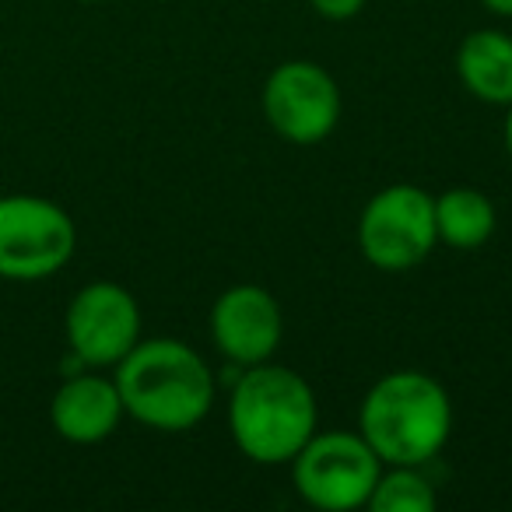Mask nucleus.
Returning a JSON list of instances; mask_svg holds the SVG:
<instances>
[{
	"instance_id": "obj_1",
	"label": "nucleus",
	"mask_w": 512,
	"mask_h": 512,
	"mask_svg": "<svg viewBox=\"0 0 512 512\" xmlns=\"http://www.w3.org/2000/svg\"><path fill=\"white\" fill-rule=\"evenodd\" d=\"M123 411L151 432H190L214 407V372L204 355L179 337H148L113 369Z\"/></svg>"
},
{
	"instance_id": "obj_2",
	"label": "nucleus",
	"mask_w": 512,
	"mask_h": 512,
	"mask_svg": "<svg viewBox=\"0 0 512 512\" xmlns=\"http://www.w3.org/2000/svg\"><path fill=\"white\" fill-rule=\"evenodd\" d=\"M320 428V404L302 372L260 362L239 369L228 393V432L260 467H285Z\"/></svg>"
},
{
	"instance_id": "obj_3",
	"label": "nucleus",
	"mask_w": 512,
	"mask_h": 512,
	"mask_svg": "<svg viewBox=\"0 0 512 512\" xmlns=\"http://www.w3.org/2000/svg\"><path fill=\"white\" fill-rule=\"evenodd\" d=\"M358 432L386 467H428L453 435V400L421 369H393L365 390Z\"/></svg>"
},
{
	"instance_id": "obj_4",
	"label": "nucleus",
	"mask_w": 512,
	"mask_h": 512,
	"mask_svg": "<svg viewBox=\"0 0 512 512\" xmlns=\"http://www.w3.org/2000/svg\"><path fill=\"white\" fill-rule=\"evenodd\" d=\"M435 197L414 183L383 186L358 214V249L383 274L414 271L435 253Z\"/></svg>"
},
{
	"instance_id": "obj_5",
	"label": "nucleus",
	"mask_w": 512,
	"mask_h": 512,
	"mask_svg": "<svg viewBox=\"0 0 512 512\" xmlns=\"http://www.w3.org/2000/svg\"><path fill=\"white\" fill-rule=\"evenodd\" d=\"M386 463L362 439V432H320L292 460V484L306 505L320 512L365 509Z\"/></svg>"
},
{
	"instance_id": "obj_6",
	"label": "nucleus",
	"mask_w": 512,
	"mask_h": 512,
	"mask_svg": "<svg viewBox=\"0 0 512 512\" xmlns=\"http://www.w3.org/2000/svg\"><path fill=\"white\" fill-rule=\"evenodd\" d=\"M78 225L50 197L8 193L0 197V278L43 281L71 264Z\"/></svg>"
},
{
	"instance_id": "obj_7",
	"label": "nucleus",
	"mask_w": 512,
	"mask_h": 512,
	"mask_svg": "<svg viewBox=\"0 0 512 512\" xmlns=\"http://www.w3.org/2000/svg\"><path fill=\"white\" fill-rule=\"evenodd\" d=\"M260 106L274 134L299 148L327 141L344 113L334 74L313 60H285L274 67L260 92Z\"/></svg>"
},
{
	"instance_id": "obj_8",
	"label": "nucleus",
	"mask_w": 512,
	"mask_h": 512,
	"mask_svg": "<svg viewBox=\"0 0 512 512\" xmlns=\"http://www.w3.org/2000/svg\"><path fill=\"white\" fill-rule=\"evenodd\" d=\"M64 334L81 369H116L141 341V306L116 281H88L67 302Z\"/></svg>"
},
{
	"instance_id": "obj_9",
	"label": "nucleus",
	"mask_w": 512,
	"mask_h": 512,
	"mask_svg": "<svg viewBox=\"0 0 512 512\" xmlns=\"http://www.w3.org/2000/svg\"><path fill=\"white\" fill-rule=\"evenodd\" d=\"M211 341L235 369L271 362L285 337V316L267 288L232 285L211 306Z\"/></svg>"
},
{
	"instance_id": "obj_10",
	"label": "nucleus",
	"mask_w": 512,
	"mask_h": 512,
	"mask_svg": "<svg viewBox=\"0 0 512 512\" xmlns=\"http://www.w3.org/2000/svg\"><path fill=\"white\" fill-rule=\"evenodd\" d=\"M123 418H127V411H123L116 379L102 376L99 369L71 372L50 400L53 432L64 442H74V446L106 442L120 428Z\"/></svg>"
},
{
	"instance_id": "obj_11",
	"label": "nucleus",
	"mask_w": 512,
	"mask_h": 512,
	"mask_svg": "<svg viewBox=\"0 0 512 512\" xmlns=\"http://www.w3.org/2000/svg\"><path fill=\"white\" fill-rule=\"evenodd\" d=\"M456 78L484 106L512 102V36L502 29H474L456 46Z\"/></svg>"
},
{
	"instance_id": "obj_12",
	"label": "nucleus",
	"mask_w": 512,
	"mask_h": 512,
	"mask_svg": "<svg viewBox=\"0 0 512 512\" xmlns=\"http://www.w3.org/2000/svg\"><path fill=\"white\" fill-rule=\"evenodd\" d=\"M495 200L477 186H449L435 197V232L449 249H481L495 235Z\"/></svg>"
},
{
	"instance_id": "obj_13",
	"label": "nucleus",
	"mask_w": 512,
	"mask_h": 512,
	"mask_svg": "<svg viewBox=\"0 0 512 512\" xmlns=\"http://www.w3.org/2000/svg\"><path fill=\"white\" fill-rule=\"evenodd\" d=\"M439 505L432 477L425 467H383L372 488V512H432Z\"/></svg>"
},
{
	"instance_id": "obj_14",
	"label": "nucleus",
	"mask_w": 512,
	"mask_h": 512,
	"mask_svg": "<svg viewBox=\"0 0 512 512\" xmlns=\"http://www.w3.org/2000/svg\"><path fill=\"white\" fill-rule=\"evenodd\" d=\"M369 0H309V8L327 22H351L355 15H362V8Z\"/></svg>"
},
{
	"instance_id": "obj_15",
	"label": "nucleus",
	"mask_w": 512,
	"mask_h": 512,
	"mask_svg": "<svg viewBox=\"0 0 512 512\" xmlns=\"http://www.w3.org/2000/svg\"><path fill=\"white\" fill-rule=\"evenodd\" d=\"M481 8H488L498 18H512V0H477Z\"/></svg>"
},
{
	"instance_id": "obj_16",
	"label": "nucleus",
	"mask_w": 512,
	"mask_h": 512,
	"mask_svg": "<svg viewBox=\"0 0 512 512\" xmlns=\"http://www.w3.org/2000/svg\"><path fill=\"white\" fill-rule=\"evenodd\" d=\"M502 141H505V155L512 158V102L505 106V123H502Z\"/></svg>"
},
{
	"instance_id": "obj_17",
	"label": "nucleus",
	"mask_w": 512,
	"mask_h": 512,
	"mask_svg": "<svg viewBox=\"0 0 512 512\" xmlns=\"http://www.w3.org/2000/svg\"><path fill=\"white\" fill-rule=\"evenodd\" d=\"M85 4H102V0H85Z\"/></svg>"
}]
</instances>
